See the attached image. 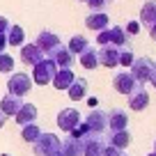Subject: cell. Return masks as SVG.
Instances as JSON below:
<instances>
[{
  "label": "cell",
  "mask_w": 156,
  "mask_h": 156,
  "mask_svg": "<svg viewBox=\"0 0 156 156\" xmlns=\"http://www.w3.org/2000/svg\"><path fill=\"white\" fill-rule=\"evenodd\" d=\"M133 60H136V55H133V51L129 48V46L119 48V64H122V67H131Z\"/></svg>",
  "instance_id": "obj_29"
},
{
  "label": "cell",
  "mask_w": 156,
  "mask_h": 156,
  "mask_svg": "<svg viewBox=\"0 0 156 156\" xmlns=\"http://www.w3.org/2000/svg\"><path fill=\"white\" fill-rule=\"evenodd\" d=\"M55 156H64V154H62V151H58V154H55Z\"/></svg>",
  "instance_id": "obj_39"
},
{
  "label": "cell",
  "mask_w": 156,
  "mask_h": 156,
  "mask_svg": "<svg viewBox=\"0 0 156 156\" xmlns=\"http://www.w3.org/2000/svg\"><path fill=\"white\" fill-rule=\"evenodd\" d=\"M37 115H39L37 106H34V103L23 101V106L19 108V112L14 115V119H16L19 126H25V124H34V122H37Z\"/></svg>",
  "instance_id": "obj_11"
},
{
  "label": "cell",
  "mask_w": 156,
  "mask_h": 156,
  "mask_svg": "<svg viewBox=\"0 0 156 156\" xmlns=\"http://www.w3.org/2000/svg\"><path fill=\"white\" fill-rule=\"evenodd\" d=\"M108 145L115 147V149H119V151H124L129 145H131V133H129V129L110 133V136H108Z\"/></svg>",
  "instance_id": "obj_22"
},
{
  "label": "cell",
  "mask_w": 156,
  "mask_h": 156,
  "mask_svg": "<svg viewBox=\"0 0 156 156\" xmlns=\"http://www.w3.org/2000/svg\"><path fill=\"white\" fill-rule=\"evenodd\" d=\"M80 122H83V117H80V112H78L76 108H64L58 115V129L64 131V133H71Z\"/></svg>",
  "instance_id": "obj_8"
},
{
  "label": "cell",
  "mask_w": 156,
  "mask_h": 156,
  "mask_svg": "<svg viewBox=\"0 0 156 156\" xmlns=\"http://www.w3.org/2000/svg\"><path fill=\"white\" fill-rule=\"evenodd\" d=\"M149 83H151V85L156 87V69H154V73H151V80H149Z\"/></svg>",
  "instance_id": "obj_38"
},
{
  "label": "cell",
  "mask_w": 156,
  "mask_h": 156,
  "mask_svg": "<svg viewBox=\"0 0 156 156\" xmlns=\"http://www.w3.org/2000/svg\"><path fill=\"white\" fill-rule=\"evenodd\" d=\"M23 106V99L21 97H12V94H5V97L0 99V110L5 112L7 117H14L19 112V108Z\"/></svg>",
  "instance_id": "obj_20"
},
{
  "label": "cell",
  "mask_w": 156,
  "mask_h": 156,
  "mask_svg": "<svg viewBox=\"0 0 156 156\" xmlns=\"http://www.w3.org/2000/svg\"><path fill=\"white\" fill-rule=\"evenodd\" d=\"M138 23L145 25L147 30L156 23V0H147L145 5H142V9H140V21H138Z\"/></svg>",
  "instance_id": "obj_19"
},
{
  "label": "cell",
  "mask_w": 156,
  "mask_h": 156,
  "mask_svg": "<svg viewBox=\"0 0 156 156\" xmlns=\"http://www.w3.org/2000/svg\"><path fill=\"white\" fill-rule=\"evenodd\" d=\"M147 156H156V154H147Z\"/></svg>",
  "instance_id": "obj_42"
},
{
  "label": "cell",
  "mask_w": 156,
  "mask_h": 156,
  "mask_svg": "<svg viewBox=\"0 0 156 156\" xmlns=\"http://www.w3.org/2000/svg\"><path fill=\"white\" fill-rule=\"evenodd\" d=\"M99 55V64H103V67L112 69L119 64V48L117 46H101V48L97 51Z\"/></svg>",
  "instance_id": "obj_12"
},
{
  "label": "cell",
  "mask_w": 156,
  "mask_h": 156,
  "mask_svg": "<svg viewBox=\"0 0 156 156\" xmlns=\"http://www.w3.org/2000/svg\"><path fill=\"white\" fill-rule=\"evenodd\" d=\"M0 156H9V154H0Z\"/></svg>",
  "instance_id": "obj_41"
},
{
  "label": "cell",
  "mask_w": 156,
  "mask_h": 156,
  "mask_svg": "<svg viewBox=\"0 0 156 156\" xmlns=\"http://www.w3.org/2000/svg\"><path fill=\"white\" fill-rule=\"evenodd\" d=\"M85 25L90 30H94V32H101V30L110 28V19H108L106 12H90L85 16Z\"/></svg>",
  "instance_id": "obj_13"
},
{
  "label": "cell",
  "mask_w": 156,
  "mask_h": 156,
  "mask_svg": "<svg viewBox=\"0 0 156 156\" xmlns=\"http://www.w3.org/2000/svg\"><path fill=\"white\" fill-rule=\"evenodd\" d=\"M5 39H7V46H23L25 32H23V28H21V25H14V23H12L9 30H7V34H5Z\"/></svg>",
  "instance_id": "obj_24"
},
{
  "label": "cell",
  "mask_w": 156,
  "mask_h": 156,
  "mask_svg": "<svg viewBox=\"0 0 156 156\" xmlns=\"http://www.w3.org/2000/svg\"><path fill=\"white\" fill-rule=\"evenodd\" d=\"M60 151V138L53 133H44L32 142V154L34 156H55Z\"/></svg>",
  "instance_id": "obj_3"
},
{
  "label": "cell",
  "mask_w": 156,
  "mask_h": 156,
  "mask_svg": "<svg viewBox=\"0 0 156 156\" xmlns=\"http://www.w3.org/2000/svg\"><path fill=\"white\" fill-rule=\"evenodd\" d=\"M106 2H112V0H106Z\"/></svg>",
  "instance_id": "obj_43"
},
{
  "label": "cell",
  "mask_w": 156,
  "mask_h": 156,
  "mask_svg": "<svg viewBox=\"0 0 156 156\" xmlns=\"http://www.w3.org/2000/svg\"><path fill=\"white\" fill-rule=\"evenodd\" d=\"M154 69H156V62L145 55V58H136V60H133V64L129 67V73L136 78V83L140 85V87H145V83H149V80H151Z\"/></svg>",
  "instance_id": "obj_1"
},
{
  "label": "cell",
  "mask_w": 156,
  "mask_h": 156,
  "mask_svg": "<svg viewBox=\"0 0 156 156\" xmlns=\"http://www.w3.org/2000/svg\"><path fill=\"white\" fill-rule=\"evenodd\" d=\"M5 122H7V115H5V112H2V110H0V129L5 126Z\"/></svg>",
  "instance_id": "obj_36"
},
{
  "label": "cell",
  "mask_w": 156,
  "mask_h": 156,
  "mask_svg": "<svg viewBox=\"0 0 156 156\" xmlns=\"http://www.w3.org/2000/svg\"><path fill=\"white\" fill-rule=\"evenodd\" d=\"M108 117V131L115 133V131H124V129L129 126V117H126V110H122V108H112V110L106 112Z\"/></svg>",
  "instance_id": "obj_10"
},
{
  "label": "cell",
  "mask_w": 156,
  "mask_h": 156,
  "mask_svg": "<svg viewBox=\"0 0 156 156\" xmlns=\"http://www.w3.org/2000/svg\"><path fill=\"white\" fill-rule=\"evenodd\" d=\"M51 60L55 62L58 69H71L73 67V55L67 51V46H62L60 51H55V53L51 55Z\"/></svg>",
  "instance_id": "obj_23"
},
{
  "label": "cell",
  "mask_w": 156,
  "mask_h": 156,
  "mask_svg": "<svg viewBox=\"0 0 156 156\" xmlns=\"http://www.w3.org/2000/svg\"><path fill=\"white\" fill-rule=\"evenodd\" d=\"M55 71H58L55 62L51 58H44L41 62H37L32 67V76H30V78L34 80V85H48V83H53Z\"/></svg>",
  "instance_id": "obj_4"
},
{
  "label": "cell",
  "mask_w": 156,
  "mask_h": 156,
  "mask_svg": "<svg viewBox=\"0 0 156 156\" xmlns=\"http://www.w3.org/2000/svg\"><path fill=\"white\" fill-rule=\"evenodd\" d=\"M30 90H32V78H30L28 73H23V71L12 73L9 80H7V94H12V97H21L23 99Z\"/></svg>",
  "instance_id": "obj_5"
},
{
  "label": "cell",
  "mask_w": 156,
  "mask_h": 156,
  "mask_svg": "<svg viewBox=\"0 0 156 156\" xmlns=\"http://www.w3.org/2000/svg\"><path fill=\"white\" fill-rule=\"evenodd\" d=\"M60 151L64 156H83V140L67 136L64 140H60Z\"/></svg>",
  "instance_id": "obj_16"
},
{
  "label": "cell",
  "mask_w": 156,
  "mask_h": 156,
  "mask_svg": "<svg viewBox=\"0 0 156 156\" xmlns=\"http://www.w3.org/2000/svg\"><path fill=\"white\" fill-rule=\"evenodd\" d=\"M90 46V41H87V37H83V34H76V37H71L69 39V46H67V51L71 55H80L85 48Z\"/></svg>",
  "instance_id": "obj_26"
},
{
  "label": "cell",
  "mask_w": 156,
  "mask_h": 156,
  "mask_svg": "<svg viewBox=\"0 0 156 156\" xmlns=\"http://www.w3.org/2000/svg\"><path fill=\"white\" fill-rule=\"evenodd\" d=\"M9 19H7V16H0V34H2V37H5L7 34V30H9Z\"/></svg>",
  "instance_id": "obj_33"
},
{
  "label": "cell",
  "mask_w": 156,
  "mask_h": 156,
  "mask_svg": "<svg viewBox=\"0 0 156 156\" xmlns=\"http://www.w3.org/2000/svg\"><path fill=\"white\" fill-rule=\"evenodd\" d=\"M78 58H80V64H83L85 69H90V71L99 67V55H97V48H94V46H87Z\"/></svg>",
  "instance_id": "obj_25"
},
{
  "label": "cell",
  "mask_w": 156,
  "mask_h": 156,
  "mask_svg": "<svg viewBox=\"0 0 156 156\" xmlns=\"http://www.w3.org/2000/svg\"><path fill=\"white\" fill-rule=\"evenodd\" d=\"M149 37H151V39H154V41H156V23H154V25H151V28H149Z\"/></svg>",
  "instance_id": "obj_37"
},
{
  "label": "cell",
  "mask_w": 156,
  "mask_h": 156,
  "mask_svg": "<svg viewBox=\"0 0 156 156\" xmlns=\"http://www.w3.org/2000/svg\"><path fill=\"white\" fill-rule=\"evenodd\" d=\"M103 147H106L103 136H87V138H83V156H99Z\"/></svg>",
  "instance_id": "obj_14"
},
{
  "label": "cell",
  "mask_w": 156,
  "mask_h": 156,
  "mask_svg": "<svg viewBox=\"0 0 156 156\" xmlns=\"http://www.w3.org/2000/svg\"><path fill=\"white\" fill-rule=\"evenodd\" d=\"M85 126H87L90 136H103V133L108 131V117L103 110H99V108H94V110H90V115L85 117Z\"/></svg>",
  "instance_id": "obj_7"
},
{
  "label": "cell",
  "mask_w": 156,
  "mask_h": 156,
  "mask_svg": "<svg viewBox=\"0 0 156 156\" xmlns=\"http://www.w3.org/2000/svg\"><path fill=\"white\" fill-rule=\"evenodd\" d=\"M21 136H23L25 142H30V145H32V142L41 136V129L37 126V122H34V124H25V126H21Z\"/></svg>",
  "instance_id": "obj_27"
},
{
  "label": "cell",
  "mask_w": 156,
  "mask_h": 156,
  "mask_svg": "<svg viewBox=\"0 0 156 156\" xmlns=\"http://www.w3.org/2000/svg\"><path fill=\"white\" fill-rule=\"evenodd\" d=\"M14 67H16V62H14L12 55L0 53V71L2 73H14Z\"/></svg>",
  "instance_id": "obj_28"
},
{
  "label": "cell",
  "mask_w": 156,
  "mask_h": 156,
  "mask_svg": "<svg viewBox=\"0 0 156 156\" xmlns=\"http://www.w3.org/2000/svg\"><path fill=\"white\" fill-rule=\"evenodd\" d=\"M5 48H7V39L0 34V53H5Z\"/></svg>",
  "instance_id": "obj_34"
},
{
  "label": "cell",
  "mask_w": 156,
  "mask_h": 156,
  "mask_svg": "<svg viewBox=\"0 0 156 156\" xmlns=\"http://www.w3.org/2000/svg\"><path fill=\"white\" fill-rule=\"evenodd\" d=\"M80 2H85V0H80Z\"/></svg>",
  "instance_id": "obj_44"
},
{
  "label": "cell",
  "mask_w": 156,
  "mask_h": 156,
  "mask_svg": "<svg viewBox=\"0 0 156 156\" xmlns=\"http://www.w3.org/2000/svg\"><path fill=\"white\" fill-rule=\"evenodd\" d=\"M149 106V92L145 87H138L133 94H129V108L136 112H142L145 108Z\"/></svg>",
  "instance_id": "obj_15"
},
{
  "label": "cell",
  "mask_w": 156,
  "mask_h": 156,
  "mask_svg": "<svg viewBox=\"0 0 156 156\" xmlns=\"http://www.w3.org/2000/svg\"><path fill=\"white\" fill-rule=\"evenodd\" d=\"M85 2H87L90 12H103V7L108 5L106 0H85Z\"/></svg>",
  "instance_id": "obj_30"
},
{
  "label": "cell",
  "mask_w": 156,
  "mask_h": 156,
  "mask_svg": "<svg viewBox=\"0 0 156 156\" xmlns=\"http://www.w3.org/2000/svg\"><path fill=\"white\" fill-rule=\"evenodd\" d=\"M69 99H73V101H80V99H87V92H90V85L85 78H76L71 85H69Z\"/></svg>",
  "instance_id": "obj_21"
},
{
  "label": "cell",
  "mask_w": 156,
  "mask_h": 156,
  "mask_svg": "<svg viewBox=\"0 0 156 156\" xmlns=\"http://www.w3.org/2000/svg\"><path fill=\"white\" fill-rule=\"evenodd\" d=\"M87 101V106H92V108H97V103H99V99L97 97H90V99H85Z\"/></svg>",
  "instance_id": "obj_35"
},
{
  "label": "cell",
  "mask_w": 156,
  "mask_h": 156,
  "mask_svg": "<svg viewBox=\"0 0 156 156\" xmlns=\"http://www.w3.org/2000/svg\"><path fill=\"white\" fill-rule=\"evenodd\" d=\"M154 154H156V140H154Z\"/></svg>",
  "instance_id": "obj_40"
},
{
  "label": "cell",
  "mask_w": 156,
  "mask_h": 156,
  "mask_svg": "<svg viewBox=\"0 0 156 156\" xmlns=\"http://www.w3.org/2000/svg\"><path fill=\"white\" fill-rule=\"evenodd\" d=\"M97 41L101 46H117V48H124L129 44V34L124 32L122 25H110V28L97 32Z\"/></svg>",
  "instance_id": "obj_2"
},
{
  "label": "cell",
  "mask_w": 156,
  "mask_h": 156,
  "mask_svg": "<svg viewBox=\"0 0 156 156\" xmlns=\"http://www.w3.org/2000/svg\"><path fill=\"white\" fill-rule=\"evenodd\" d=\"M34 46H37V48L44 53V58H51L55 51L62 48V41H60V37H58L55 32H51V30H44V32H39V34H37V39H34Z\"/></svg>",
  "instance_id": "obj_6"
},
{
  "label": "cell",
  "mask_w": 156,
  "mask_h": 156,
  "mask_svg": "<svg viewBox=\"0 0 156 156\" xmlns=\"http://www.w3.org/2000/svg\"><path fill=\"white\" fill-rule=\"evenodd\" d=\"M112 87H115L119 94H126V97H129V94H133L140 85L136 83V78H133L129 71H119L115 78H112Z\"/></svg>",
  "instance_id": "obj_9"
},
{
  "label": "cell",
  "mask_w": 156,
  "mask_h": 156,
  "mask_svg": "<svg viewBox=\"0 0 156 156\" xmlns=\"http://www.w3.org/2000/svg\"><path fill=\"white\" fill-rule=\"evenodd\" d=\"M99 156H124V154H122V151H119V149H115V147L106 145V147H103V149H101V154H99Z\"/></svg>",
  "instance_id": "obj_31"
},
{
  "label": "cell",
  "mask_w": 156,
  "mask_h": 156,
  "mask_svg": "<svg viewBox=\"0 0 156 156\" xmlns=\"http://www.w3.org/2000/svg\"><path fill=\"white\" fill-rule=\"evenodd\" d=\"M124 32H126V34H138V32H140V23H138V21H131V23H126Z\"/></svg>",
  "instance_id": "obj_32"
},
{
  "label": "cell",
  "mask_w": 156,
  "mask_h": 156,
  "mask_svg": "<svg viewBox=\"0 0 156 156\" xmlns=\"http://www.w3.org/2000/svg\"><path fill=\"white\" fill-rule=\"evenodd\" d=\"M41 60H44V53H41L34 44H23V46H21V62L34 67V64L41 62Z\"/></svg>",
  "instance_id": "obj_17"
},
{
  "label": "cell",
  "mask_w": 156,
  "mask_h": 156,
  "mask_svg": "<svg viewBox=\"0 0 156 156\" xmlns=\"http://www.w3.org/2000/svg\"><path fill=\"white\" fill-rule=\"evenodd\" d=\"M73 80H76V76H73L71 69H58V71H55V76H53V87L67 92L69 85H71Z\"/></svg>",
  "instance_id": "obj_18"
}]
</instances>
